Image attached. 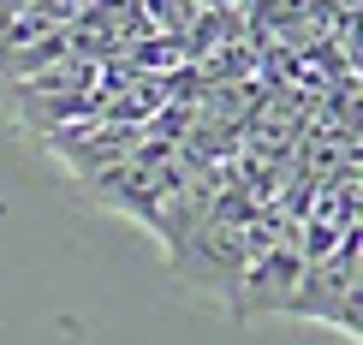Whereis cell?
Masks as SVG:
<instances>
[{
  "mask_svg": "<svg viewBox=\"0 0 363 345\" xmlns=\"http://www.w3.org/2000/svg\"><path fill=\"white\" fill-rule=\"evenodd\" d=\"M24 6H30V0H0V36H6V30H12V18H18Z\"/></svg>",
  "mask_w": 363,
  "mask_h": 345,
  "instance_id": "5",
  "label": "cell"
},
{
  "mask_svg": "<svg viewBox=\"0 0 363 345\" xmlns=\"http://www.w3.org/2000/svg\"><path fill=\"white\" fill-rule=\"evenodd\" d=\"M363 238V232H357ZM357 238H345L334 262H310L304 274H298L292 298H286L280 316H298V322H328V327H345V334H357L363 316H357V286H363V244Z\"/></svg>",
  "mask_w": 363,
  "mask_h": 345,
  "instance_id": "2",
  "label": "cell"
},
{
  "mask_svg": "<svg viewBox=\"0 0 363 345\" xmlns=\"http://www.w3.org/2000/svg\"><path fill=\"white\" fill-rule=\"evenodd\" d=\"M298 274H304L298 244L268 250L262 262L245 268V280H238V292H233V310H238V316H280L286 298H292V286H298Z\"/></svg>",
  "mask_w": 363,
  "mask_h": 345,
  "instance_id": "4",
  "label": "cell"
},
{
  "mask_svg": "<svg viewBox=\"0 0 363 345\" xmlns=\"http://www.w3.org/2000/svg\"><path fill=\"white\" fill-rule=\"evenodd\" d=\"M250 215H256V197L226 173V185H220L215 208H208V220L196 227L191 244L173 256V274H185V286L226 292V304H233L238 280H245V227H250Z\"/></svg>",
  "mask_w": 363,
  "mask_h": 345,
  "instance_id": "1",
  "label": "cell"
},
{
  "mask_svg": "<svg viewBox=\"0 0 363 345\" xmlns=\"http://www.w3.org/2000/svg\"><path fill=\"white\" fill-rule=\"evenodd\" d=\"M220 185H226V167H203L191 179V185H179L167 203H161V215L149 220V232L161 238V250H167V262L179 256V250L196 238V227L208 220V208H215V197H220Z\"/></svg>",
  "mask_w": 363,
  "mask_h": 345,
  "instance_id": "3",
  "label": "cell"
}]
</instances>
